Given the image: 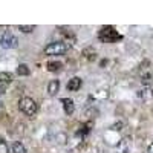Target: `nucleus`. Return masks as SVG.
Listing matches in <instances>:
<instances>
[{
	"label": "nucleus",
	"instance_id": "1",
	"mask_svg": "<svg viewBox=\"0 0 153 153\" xmlns=\"http://www.w3.org/2000/svg\"><path fill=\"white\" fill-rule=\"evenodd\" d=\"M98 38L103 43H115V42H118L123 38V35L118 34V31L115 29L113 26H104L103 29L100 31L98 34Z\"/></svg>",
	"mask_w": 153,
	"mask_h": 153
},
{
	"label": "nucleus",
	"instance_id": "2",
	"mask_svg": "<svg viewBox=\"0 0 153 153\" xmlns=\"http://www.w3.org/2000/svg\"><path fill=\"white\" fill-rule=\"evenodd\" d=\"M19 109L23 115H26V117H34V115L37 113V104L35 101L31 98V97H23L20 98L19 101Z\"/></svg>",
	"mask_w": 153,
	"mask_h": 153
},
{
	"label": "nucleus",
	"instance_id": "3",
	"mask_svg": "<svg viewBox=\"0 0 153 153\" xmlns=\"http://www.w3.org/2000/svg\"><path fill=\"white\" fill-rule=\"evenodd\" d=\"M68 49H69V45L66 42H54L45 48V54L46 55H63L68 52Z\"/></svg>",
	"mask_w": 153,
	"mask_h": 153
},
{
	"label": "nucleus",
	"instance_id": "4",
	"mask_svg": "<svg viewBox=\"0 0 153 153\" xmlns=\"http://www.w3.org/2000/svg\"><path fill=\"white\" fill-rule=\"evenodd\" d=\"M19 45V38L11 34V32H3L2 37H0V46H2L3 49H12V48H17Z\"/></svg>",
	"mask_w": 153,
	"mask_h": 153
},
{
	"label": "nucleus",
	"instance_id": "5",
	"mask_svg": "<svg viewBox=\"0 0 153 153\" xmlns=\"http://www.w3.org/2000/svg\"><path fill=\"white\" fill-rule=\"evenodd\" d=\"M81 78H78V76H74V78H71L69 81H68V91H71V92H76L78 89L81 87Z\"/></svg>",
	"mask_w": 153,
	"mask_h": 153
},
{
	"label": "nucleus",
	"instance_id": "6",
	"mask_svg": "<svg viewBox=\"0 0 153 153\" xmlns=\"http://www.w3.org/2000/svg\"><path fill=\"white\" fill-rule=\"evenodd\" d=\"M61 104H63V109H65V112L68 115H72L74 110H75V104H74V101L71 98H63L61 100Z\"/></svg>",
	"mask_w": 153,
	"mask_h": 153
},
{
	"label": "nucleus",
	"instance_id": "7",
	"mask_svg": "<svg viewBox=\"0 0 153 153\" xmlns=\"http://www.w3.org/2000/svg\"><path fill=\"white\" fill-rule=\"evenodd\" d=\"M58 89H60V81L58 80H51V83L48 84V94L54 97V95H57Z\"/></svg>",
	"mask_w": 153,
	"mask_h": 153
},
{
	"label": "nucleus",
	"instance_id": "8",
	"mask_svg": "<svg viewBox=\"0 0 153 153\" xmlns=\"http://www.w3.org/2000/svg\"><path fill=\"white\" fill-rule=\"evenodd\" d=\"M83 55H84V58H87L89 61H94V60L97 58V51H95L94 48H86V49L83 51Z\"/></svg>",
	"mask_w": 153,
	"mask_h": 153
},
{
	"label": "nucleus",
	"instance_id": "9",
	"mask_svg": "<svg viewBox=\"0 0 153 153\" xmlns=\"http://www.w3.org/2000/svg\"><path fill=\"white\" fill-rule=\"evenodd\" d=\"M61 68H63V65L60 61H49L48 63V71L49 72H58Z\"/></svg>",
	"mask_w": 153,
	"mask_h": 153
},
{
	"label": "nucleus",
	"instance_id": "10",
	"mask_svg": "<svg viewBox=\"0 0 153 153\" xmlns=\"http://www.w3.org/2000/svg\"><path fill=\"white\" fill-rule=\"evenodd\" d=\"M12 80V74L11 72H0V83H3V84H9Z\"/></svg>",
	"mask_w": 153,
	"mask_h": 153
},
{
	"label": "nucleus",
	"instance_id": "11",
	"mask_svg": "<svg viewBox=\"0 0 153 153\" xmlns=\"http://www.w3.org/2000/svg\"><path fill=\"white\" fill-rule=\"evenodd\" d=\"M12 153H26V147H25L22 143H14V144H12Z\"/></svg>",
	"mask_w": 153,
	"mask_h": 153
},
{
	"label": "nucleus",
	"instance_id": "12",
	"mask_svg": "<svg viewBox=\"0 0 153 153\" xmlns=\"http://www.w3.org/2000/svg\"><path fill=\"white\" fill-rule=\"evenodd\" d=\"M29 68H28V65H25V63H22V65H19V68H17V74L19 75H22V76H26V75H29Z\"/></svg>",
	"mask_w": 153,
	"mask_h": 153
},
{
	"label": "nucleus",
	"instance_id": "13",
	"mask_svg": "<svg viewBox=\"0 0 153 153\" xmlns=\"http://www.w3.org/2000/svg\"><path fill=\"white\" fill-rule=\"evenodd\" d=\"M19 29L22 31V32H32L34 29H35V26H34V25H20V26H19Z\"/></svg>",
	"mask_w": 153,
	"mask_h": 153
},
{
	"label": "nucleus",
	"instance_id": "14",
	"mask_svg": "<svg viewBox=\"0 0 153 153\" xmlns=\"http://www.w3.org/2000/svg\"><path fill=\"white\" fill-rule=\"evenodd\" d=\"M0 153H8V146L3 139H0Z\"/></svg>",
	"mask_w": 153,
	"mask_h": 153
},
{
	"label": "nucleus",
	"instance_id": "15",
	"mask_svg": "<svg viewBox=\"0 0 153 153\" xmlns=\"http://www.w3.org/2000/svg\"><path fill=\"white\" fill-rule=\"evenodd\" d=\"M121 127H123V123H117L112 126V130H121Z\"/></svg>",
	"mask_w": 153,
	"mask_h": 153
},
{
	"label": "nucleus",
	"instance_id": "16",
	"mask_svg": "<svg viewBox=\"0 0 153 153\" xmlns=\"http://www.w3.org/2000/svg\"><path fill=\"white\" fill-rule=\"evenodd\" d=\"M149 153H153V143L149 146Z\"/></svg>",
	"mask_w": 153,
	"mask_h": 153
}]
</instances>
